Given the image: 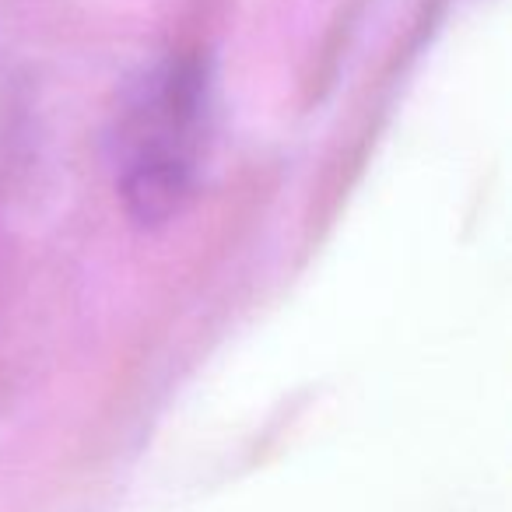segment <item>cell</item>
I'll return each instance as SVG.
<instances>
[{"mask_svg": "<svg viewBox=\"0 0 512 512\" xmlns=\"http://www.w3.org/2000/svg\"><path fill=\"white\" fill-rule=\"evenodd\" d=\"M214 130V85L197 57H162L120 92L106 158L123 211L144 228L172 221L200 183Z\"/></svg>", "mask_w": 512, "mask_h": 512, "instance_id": "6da1fadb", "label": "cell"}]
</instances>
